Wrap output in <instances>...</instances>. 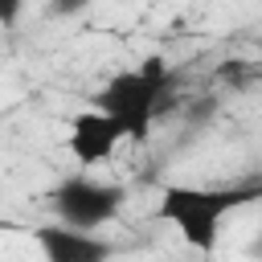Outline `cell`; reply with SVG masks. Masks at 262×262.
<instances>
[{
  "label": "cell",
  "instance_id": "6da1fadb",
  "mask_svg": "<svg viewBox=\"0 0 262 262\" xmlns=\"http://www.w3.org/2000/svg\"><path fill=\"white\" fill-rule=\"evenodd\" d=\"M262 188L258 184H233V188H196V184H164L160 192V221H172L176 233L196 250V254H213L217 250V233H221V217L250 205Z\"/></svg>",
  "mask_w": 262,
  "mask_h": 262
},
{
  "label": "cell",
  "instance_id": "7a4b0ae2",
  "mask_svg": "<svg viewBox=\"0 0 262 262\" xmlns=\"http://www.w3.org/2000/svg\"><path fill=\"white\" fill-rule=\"evenodd\" d=\"M168 82H172L168 61H164L160 53H147L135 70H123V74H115L106 86H98L94 106L106 111L111 119H119L123 131H127V139L143 143V139L151 135V119H156L164 106H172Z\"/></svg>",
  "mask_w": 262,
  "mask_h": 262
},
{
  "label": "cell",
  "instance_id": "3957f363",
  "mask_svg": "<svg viewBox=\"0 0 262 262\" xmlns=\"http://www.w3.org/2000/svg\"><path fill=\"white\" fill-rule=\"evenodd\" d=\"M49 205L57 213L61 225H78V229H98L106 221L119 217L123 209V188L111 180H90V176H66L53 192Z\"/></svg>",
  "mask_w": 262,
  "mask_h": 262
},
{
  "label": "cell",
  "instance_id": "277c9868",
  "mask_svg": "<svg viewBox=\"0 0 262 262\" xmlns=\"http://www.w3.org/2000/svg\"><path fill=\"white\" fill-rule=\"evenodd\" d=\"M123 139H127L123 123H119V119H111L106 111L90 106V111L74 115L70 135H66V147H70V156H74L82 168H94V164L111 160V156H115V147H119Z\"/></svg>",
  "mask_w": 262,
  "mask_h": 262
},
{
  "label": "cell",
  "instance_id": "5b68a950",
  "mask_svg": "<svg viewBox=\"0 0 262 262\" xmlns=\"http://www.w3.org/2000/svg\"><path fill=\"white\" fill-rule=\"evenodd\" d=\"M33 237H37V246L49 262H102V258L115 254V246L106 237H98L90 229H78V225H61V221L33 229Z\"/></svg>",
  "mask_w": 262,
  "mask_h": 262
},
{
  "label": "cell",
  "instance_id": "8992f818",
  "mask_svg": "<svg viewBox=\"0 0 262 262\" xmlns=\"http://www.w3.org/2000/svg\"><path fill=\"white\" fill-rule=\"evenodd\" d=\"M86 8H90V0H49V16H78Z\"/></svg>",
  "mask_w": 262,
  "mask_h": 262
},
{
  "label": "cell",
  "instance_id": "52a82bcc",
  "mask_svg": "<svg viewBox=\"0 0 262 262\" xmlns=\"http://www.w3.org/2000/svg\"><path fill=\"white\" fill-rule=\"evenodd\" d=\"M20 8H25V0H0V25H16Z\"/></svg>",
  "mask_w": 262,
  "mask_h": 262
}]
</instances>
